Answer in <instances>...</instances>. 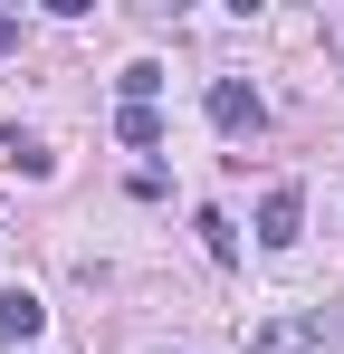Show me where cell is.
<instances>
[{
  "label": "cell",
  "mask_w": 344,
  "mask_h": 354,
  "mask_svg": "<svg viewBox=\"0 0 344 354\" xmlns=\"http://www.w3.org/2000/svg\"><path fill=\"white\" fill-rule=\"evenodd\" d=\"M325 345V316H268L249 326V354H316Z\"/></svg>",
  "instance_id": "6da1fadb"
},
{
  "label": "cell",
  "mask_w": 344,
  "mask_h": 354,
  "mask_svg": "<svg viewBox=\"0 0 344 354\" xmlns=\"http://www.w3.org/2000/svg\"><path fill=\"white\" fill-rule=\"evenodd\" d=\"M296 230H306V192L278 182V192L258 201V239H268V249H296Z\"/></svg>",
  "instance_id": "7a4b0ae2"
},
{
  "label": "cell",
  "mask_w": 344,
  "mask_h": 354,
  "mask_svg": "<svg viewBox=\"0 0 344 354\" xmlns=\"http://www.w3.org/2000/svg\"><path fill=\"white\" fill-rule=\"evenodd\" d=\"M211 124H220V134H258V124H268V106H258L239 77H220V86H211Z\"/></svg>",
  "instance_id": "3957f363"
},
{
  "label": "cell",
  "mask_w": 344,
  "mask_h": 354,
  "mask_svg": "<svg viewBox=\"0 0 344 354\" xmlns=\"http://www.w3.org/2000/svg\"><path fill=\"white\" fill-rule=\"evenodd\" d=\"M39 326H48V306H39L29 288H10V297H0V335H10V345H29Z\"/></svg>",
  "instance_id": "277c9868"
},
{
  "label": "cell",
  "mask_w": 344,
  "mask_h": 354,
  "mask_svg": "<svg viewBox=\"0 0 344 354\" xmlns=\"http://www.w3.org/2000/svg\"><path fill=\"white\" fill-rule=\"evenodd\" d=\"M115 134L144 153V144H163V115H153V106H124V115H115Z\"/></svg>",
  "instance_id": "5b68a950"
},
{
  "label": "cell",
  "mask_w": 344,
  "mask_h": 354,
  "mask_svg": "<svg viewBox=\"0 0 344 354\" xmlns=\"http://www.w3.org/2000/svg\"><path fill=\"white\" fill-rule=\"evenodd\" d=\"M115 86H124V106H153V86H163V67H153V58H134L124 77H115Z\"/></svg>",
  "instance_id": "8992f818"
},
{
  "label": "cell",
  "mask_w": 344,
  "mask_h": 354,
  "mask_svg": "<svg viewBox=\"0 0 344 354\" xmlns=\"http://www.w3.org/2000/svg\"><path fill=\"white\" fill-rule=\"evenodd\" d=\"M201 249H211V259H239V230H229L220 211H201Z\"/></svg>",
  "instance_id": "52a82bcc"
},
{
  "label": "cell",
  "mask_w": 344,
  "mask_h": 354,
  "mask_svg": "<svg viewBox=\"0 0 344 354\" xmlns=\"http://www.w3.org/2000/svg\"><path fill=\"white\" fill-rule=\"evenodd\" d=\"M10 48H19V19H10V10H0V58H10Z\"/></svg>",
  "instance_id": "ba28073f"
}]
</instances>
